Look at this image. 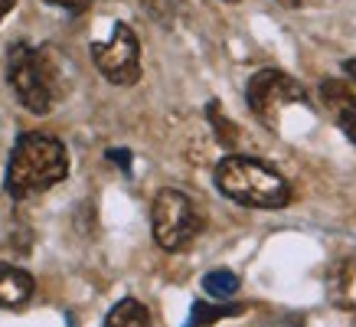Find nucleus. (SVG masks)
Returning <instances> with one entry per match:
<instances>
[{"label":"nucleus","instance_id":"nucleus-1","mask_svg":"<svg viewBox=\"0 0 356 327\" xmlns=\"http://www.w3.org/2000/svg\"><path fill=\"white\" fill-rule=\"evenodd\" d=\"M69 174V154L53 134H20L7 164V193L13 200H26L33 193H46L49 186L63 184Z\"/></svg>","mask_w":356,"mask_h":327},{"label":"nucleus","instance_id":"nucleus-2","mask_svg":"<svg viewBox=\"0 0 356 327\" xmlns=\"http://www.w3.org/2000/svg\"><path fill=\"white\" fill-rule=\"evenodd\" d=\"M216 186L219 193L238 207L281 209L291 203L288 177H281V170H275L271 164L245 157V154H229L216 164Z\"/></svg>","mask_w":356,"mask_h":327},{"label":"nucleus","instance_id":"nucleus-3","mask_svg":"<svg viewBox=\"0 0 356 327\" xmlns=\"http://www.w3.org/2000/svg\"><path fill=\"white\" fill-rule=\"evenodd\" d=\"M7 82L20 105L33 115H49L59 98L56 69L46 49H33L26 43H13L7 49Z\"/></svg>","mask_w":356,"mask_h":327},{"label":"nucleus","instance_id":"nucleus-4","mask_svg":"<svg viewBox=\"0 0 356 327\" xmlns=\"http://www.w3.org/2000/svg\"><path fill=\"white\" fill-rule=\"evenodd\" d=\"M203 219L196 213V203L180 190H161L154 196L151 207V229H154V242L167 252H180L200 236Z\"/></svg>","mask_w":356,"mask_h":327},{"label":"nucleus","instance_id":"nucleus-5","mask_svg":"<svg viewBox=\"0 0 356 327\" xmlns=\"http://www.w3.org/2000/svg\"><path fill=\"white\" fill-rule=\"evenodd\" d=\"M245 98H248L252 115H255L261 125H268V128L278 125L284 109L307 102L301 82L291 79L288 72H281V69H261V72H255L245 86Z\"/></svg>","mask_w":356,"mask_h":327},{"label":"nucleus","instance_id":"nucleus-6","mask_svg":"<svg viewBox=\"0 0 356 327\" xmlns=\"http://www.w3.org/2000/svg\"><path fill=\"white\" fill-rule=\"evenodd\" d=\"M95 69L111 86H134L140 79V43L128 23H115L108 40L92 43Z\"/></svg>","mask_w":356,"mask_h":327},{"label":"nucleus","instance_id":"nucleus-7","mask_svg":"<svg viewBox=\"0 0 356 327\" xmlns=\"http://www.w3.org/2000/svg\"><path fill=\"white\" fill-rule=\"evenodd\" d=\"M327 294L340 311H356V259H340L327 269Z\"/></svg>","mask_w":356,"mask_h":327},{"label":"nucleus","instance_id":"nucleus-8","mask_svg":"<svg viewBox=\"0 0 356 327\" xmlns=\"http://www.w3.org/2000/svg\"><path fill=\"white\" fill-rule=\"evenodd\" d=\"M33 275L17 269V265H3L0 262V305L3 308H20L33 298Z\"/></svg>","mask_w":356,"mask_h":327},{"label":"nucleus","instance_id":"nucleus-9","mask_svg":"<svg viewBox=\"0 0 356 327\" xmlns=\"http://www.w3.org/2000/svg\"><path fill=\"white\" fill-rule=\"evenodd\" d=\"M105 327H151V311L134 298H124L108 311Z\"/></svg>","mask_w":356,"mask_h":327},{"label":"nucleus","instance_id":"nucleus-10","mask_svg":"<svg viewBox=\"0 0 356 327\" xmlns=\"http://www.w3.org/2000/svg\"><path fill=\"white\" fill-rule=\"evenodd\" d=\"M321 98H324V105L334 111L337 118L346 115V111H356V92L340 79H324L321 82Z\"/></svg>","mask_w":356,"mask_h":327},{"label":"nucleus","instance_id":"nucleus-11","mask_svg":"<svg viewBox=\"0 0 356 327\" xmlns=\"http://www.w3.org/2000/svg\"><path fill=\"white\" fill-rule=\"evenodd\" d=\"M245 308L242 305H203V301H196L193 311H190V324L184 327H206V324H216L222 317H236L242 314Z\"/></svg>","mask_w":356,"mask_h":327},{"label":"nucleus","instance_id":"nucleus-12","mask_svg":"<svg viewBox=\"0 0 356 327\" xmlns=\"http://www.w3.org/2000/svg\"><path fill=\"white\" fill-rule=\"evenodd\" d=\"M238 275L229 272V269H213V272L203 275V288L206 294H213V298H232L238 292Z\"/></svg>","mask_w":356,"mask_h":327},{"label":"nucleus","instance_id":"nucleus-13","mask_svg":"<svg viewBox=\"0 0 356 327\" xmlns=\"http://www.w3.org/2000/svg\"><path fill=\"white\" fill-rule=\"evenodd\" d=\"M206 115H209V121H213V131H216V138L226 147H236L238 144V131H236V125L222 115V109H219V102H209V109H206Z\"/></svg>","mask_w":356,"mask_h":327},{"label":"nucleus","instance_id":"nucleus-14","mask_svg":"<svg viewBox=\"0 0 356 327\" xmlns=\"http://www.w3.org/2000/svg\"><path fill=\"white\" fill-rule=\"evenodd\" d=\"M46 3H53V7H63V10L69 13H82L92 3V0H46Z\"/></svg>","mask_w":356,"mask_h":327},{"label":"nucleus","instance_id":"nucleus-15","mask_svg":"<svg viewBox=\"0 0 356 327\" xmlns=\"http://www.w3.org/2000/svg\"><path fill=\"white\" fill-rule=\"evenodd\" d=\"M108 161H115L121 170H124V174H131V154L124 151V147H111V151H108Z\"/></svg>","mask_w":356,"mask_h":327},{"label":"nucleus","instance_id":"nucleus-16","mask_svg":"<svg viewBox=\"0 0 356 327\" xmlns=\"http://www.w3.org/2000/svg\"><path fill=\"white\" fill-rule=\"evenodd\" d=\"M340 128H343V134L356 144V111H346V115H340Z\"/></svg>","mask_w":356,"mask_h":327},{"label":"nucleus","instance_id":"nucleus-17","mask_svg":"<svg viewBox=\"0 0 356 327\" xmlns=\"http://www.w3.org/2000/svg\"><path fill=\"white\" fill-rule=\"evenodd\" d=\"M343 72H346V79H350V82L356 86V59H346V63H343Z\"/></svg>","mask_w":356,"mask_h":327},{"label":"nucleus","instance_id":"nucleus-18","mask_svg":"<svg viewBox=\"0 0 356 327\" xmlns=\"http://www.w3.org/2000/svg\"><path fill=\"white\" fill-rule=\"evenodd\" d=\"M13 3H17V0H0V20H3V17L13 10Z\"/></svg>","mask_w":356,"mask_h":327},{"label":"nucleus","instance_id":"nucleus-19","mask_svg":"<svg viewBox=\"0 0 356 327\" xmlns=\"http://www.w3.org/2000/svg\"><path fill=\"white\" fill-rule=\"evenodd\" d=\"M275 3H281V7H288V10H298V7H301V0H275Z\"/></svg>","mask_w":356,"mask_h":327},{"label":"nucleus","instance_id":"nucleus-20","mask_svg":"<svg viewBox=\"0 0 356 327\" xmlns=\"http://www.w3.org/2000/svg\"><path fill=\"white\" fill-rule=\"evenodd\" d=\"M226 3H238V0H226Z\"/></svg>","mask_w":356,"mask_h":327}]
</instances>
